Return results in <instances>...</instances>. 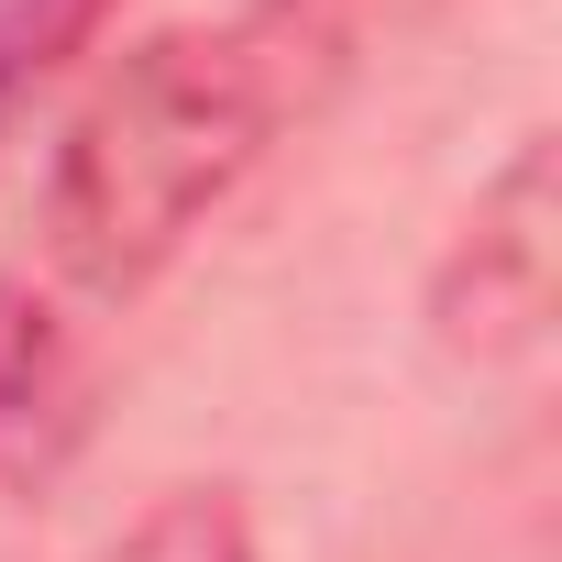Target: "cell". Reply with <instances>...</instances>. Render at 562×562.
I'll return each mask as SVG.
<instances>
[{"label":"cell","instance_id":"obj_2","mask_svg":"<svg viewBox=\"0 0 562 562\" xmlns=\"http://www.w3.org/2000/svg\"><path fill=\"white\" fill-rule=\"evenodd\" d=\"M551 299H562V155L551 133H518V155L474 188V210L430 265V342L474 375H507L551 342Z\"/></svg>","mask_w":562,"mask_h":562},{"label":"cell","instance_id":"obj_3","mask_svg":"<svg viewBox=\"0 0 562 562\" xmlns=\"http://www.w3.org/2000/svg\"><path fill=\"white\" fill-rule=\"evenodd\" d=\"M89 441V353L34 299V276H0V485H56Z\"/></svg>","mask_w":562,"mask_h":562},{"label":"cell","instance_id":"obj_7","mask_svg":"<svg viewBox=\"0 0 562 562\" xmlns=\"http://www.w3.org/2000/svg\"><path fill=\"white\" fill-rule=\"evenodd\" d=\"M34 67H23V23H12V0H0V122H12V89H23Z\"/></svg>","mask_w":562,"mask_h":562},{"label":"cell","instance_id":"obj_6","mask_svg":"<svg viewBox=\"0 0 562 562\" xmlns=\"http://www.w3.org/2000/svg\"><path fill=\"white\" fill-rule=\"evenodd\" d=\"M12 23H23V67H67L111 23V0H12Z\"/></svg>","mask_w":562,"mask_h":562},{"label":"cell","instance_id":"obj_5","mask_svg":"<svg viewBox=\"0 0 562 562\" xmlns=\"http://www.w3.org/2000/svg\"><path fill=\"white\" fill-rule=\"evenodd\" d=\"M276 12H288V23H299V34H310V45L331 56V67H353V45H364L375 23L397 34V23H419V12H441V0H276Z\"/></svg>","mask_w":562,"mask_h":562},{"label":"cell","instance_id":"obj_1","mask_svg":"<svg viewBox=\"0 0 562 562\" xmlns=\"http://www.w3.org/2000/svg\"><path fill=\"white\" fill-rule=\"evenodd\" d=\"M342 67L254 0L243 23L144 34L56 133L45 166V254L78 299L122 310L199 243V221L254 177V155L288 133Z\"/></svg>","mask_w":562,"mask_h":562},{"label":"cell","instance_id":"obj_4","mask_svg":"<svg viewBox=\"0 0 562 562\" xmlns=\"http://www.w3.org/2000/svg\"><path fill=\"white\" fill-rule=\"evenodd\" d=\"M100 562H265V551H254V518H243L232 485H177V496H155Z\"/></svg>","mask_w":562,"mask_h":562}]
</instances>
